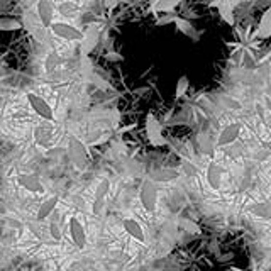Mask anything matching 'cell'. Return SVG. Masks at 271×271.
I'll use <instances>...</instances> for the list:
<instances>
[{
    "label": "cell",
    "mask_w": 271,
    "mask_h": 271,
    "mask_svg": "<svg viewBox=\"0 0 271 271\" xmlns=\"http://www.w3.org/2000/svg\"><path fill=\"white\" fill-rule=\"evenodd\" d=\"M158 197H159L158 185H156L152 180H150V178H146L139 188V202L148 213L156 212V207H158Z\"/></svg>",
    "instance_id": "6da1fadb"
},
{
    "label": "cell",
    "mask_w": 271,
    "mask_h": 271,
    "mask_svg": "<svg viewBox=\"0 0 271 271\" xmlns=\"http://www.w3.org/2000/svg\"><path fill=\"white\" fill-rule=\"evenodd\" d=\"M242 131H244L242 122H229V124H226L220 129L219 134H217L215 148H227L236 144L239 137L242 136Z\"/></svg>",
    "instance_id": "7a4b0ae2"
},
{
    "label": "cell",
    "mask_w": 271,
    "mask_h": 271,
    "mask_svg": "<svg viewBox=\"0 0 271 271\" xmlns=\"http://www.w3.org/2000/svg\"><path fill=\"white\" fill-rule=\"evenodd\" d=\"M68 158H70L71 165H73L76 170H83L87 166V161H89V151L83 146V143L76 137H70L68 141Z\"/></svg>",
    "instance_id": "3957f363"
},
{
    "label": "cell",
    "mask_w": 271,
    "mask_h": 271,
    "mask_svg": "<svg viewBox=\"0 0 271 271\" xmlns=\"http://www.w3.org/2000/svg\"><path fill=\"white\" fill-rule=\"evenodd\" d=\"M144 127H146V136L151 146L154 148L165 146L166 139L165 136H163V127H161V122L158 120V117L152 116V114H148L146 120H144Z\"/></svg>",
    "instance_id": "277c9868"
},
{
    "label": "cell",
    "mask_w": 271,
    "mask_h": 271,
    "mask_svg": "<svg viewBox=\"0 0 271 271\" xmlns=\"http://www.w3.org/2000/svg\"><path fill=\"white\" fill-rule=\"evenodd\" d=\"M222 181H224L222 163L217 161V159H212V161H209L207 168H205V183H207L211 192L217 193L222 188Z\"/></svg>",
    "instance_id": "5b68a950"
},
{
    "label": "cell",
    "mask_w": 271,
    "mask_h": 271,
    "mask_svg": "<svg viewBox=\"0 0 271 271\" xmlns=\"http://www.w3.org/2000/svg\"><path fill=\"white\" fill-rule=\"evenodd\" d=\"M51 32L55 34L56 37L64 41H82L83 37V30L78 29L76 26L70 24V22H64V21H53L51 24Z\"/></svg>",
    "instance_id": "8992f818"
},
{
    "label": "cell",
    "mask_w": 271,
    "mask_h": 271,
    "mask_svg": "<svg viewBox=\"0 0 271 271\" xmlns=\"http://www.w3.org/2000/svg\"><path fill=\"white\" fill-rule=\"evenodd\" d=\"M26 98H28L30 109L36 112V116H39L41 119H44L48 122L55 120V110H53V107L49 105L41 95H37L36 91H28V93H26Z\"/></svg>",
    "instance_id": "52a82bcc"
},
{
    "label": "cell",
    "mask_w": 271,
    "mask_h": 271,
    "mask_svg": "<svg viewBox=\"0 0 271 271\" xmlns=\"http://www.w3.org/2000/svg\"><path fill=\"white\" fill-rule=\"evenodd\" d=\"M98 41H100V28L97 24H91L85 29L83 37L80 41V55L82 58H89V55L97 48Z\"/></svg>",
    "instance_id": "ba28073f"
},
{
    "label": "cell",
    "mask_w": 271,
    "mask_h": 271,
    "mask_svg": "<svg viewBox=\"0 0 271 271\" xmlns=\"http://www.w3.org/2000/svg\"><path fill=\"white\" fill-rule=\"evenodd\" d=\"M244 212L261 222H271V200H256L246 205Z\"/></svg>",
    "instance_id": "9c48e42d"
},
{
    "label": "cell",
    "mask_w": 271,
    "mask_h": 271,
    "mask_svg": "<svg viewBox=\"0 0 271 271\" xmlns=\"http://www.w3.org/2000/svg\"><path fill=\"white\" fill-rule=\"evenodd\" d=\"M270 37H271V7H268V9L263 12L256 29L247 37V43L254 44V39H270Z\"/></svg>",
    "instance_id": "30bf717a"
},
{
    "label": "cell",
    "mask_w": 271,
    "mask_h": 271,
    "mask_svg": "<svg viewBox=\"0 0 271 271\" xmlns=\"http://www.w3.org/2000/svg\"><path fill=\"white\" fill-rule=\"evenodd\" d=\"M68 231H70V238H71V241H73L75 246L78 247V249H85L87 247L85 227H83V224L73 215L68 219Z\"/></svg>",
    "instance_id": "8fae6325"
},
{
    "label": "cell",
    "mask_w": 271,
    "mask_h": 271,
    "mask_svg": "<svg viewBox=\"0 0 271 271\" xmlns=\"http://www.w3.org/2000/svg\"><path fill=\"white\" fill-rule=\"evenodd\" d=\"M17 183L30 193H44L46 192L44 183L41 181V178L34 173H19Z\"/></svg>",
    "instance_id": "7c38bea8"
},
{
    "label": "cell",
    "mask_w": 271,
    "mask_h": 271,
    "mask_svg": "<svg viewBox=\"0 0 271 271\" xmlns=\"http://www.w3.org/2000/svg\"><path fill=\"white\" fill-rule=\"evenodd\" d=\"M110 190V181L109 180H100L95 188V195H93V202H91V213L93 215H98L105 207V198L107 193Z\"/></svg>",
    "instance_id": "4fadbf2b"
},
{
    "label": "cell",
    "mask_w": 271,
    "mask_h": 271,
    "mask_svg": "<svg viewBox=\"0 0 271 271\" xmlns=\"http://www.w3.org/2000/svg\"><path fill=\"white\" fill-rule=\"evenodd\" d=\"M36 12L37 19H39V24L44 29H49L53 24V17H55V5L48 0H41L36 3Z\"/></svg>",
    "instance_id": "5bb4252c"
},
{
    "label": "cell",
    "mask_w": 271,
    "mask_h": 271,
    "mask_svg": "<svg viewBox=\"0 0 271 271\" xmlns=\"http://www.w3.org/2000/svg\"><path fill=\"white\" fill-rule=\"evenodd\" d=\"M122 227H124L125 234H127L131 239H134V241H137V242H146V234H144V229L136 219H131V217L124 219V222H122Z\"/></svg>",
    "instance_id": "9a60e30c"
},
{
    "label": "cell",
    "mask_w": 271,
    "mask_h": 271,
    "mask_svg": "<svg viewBox=\"0 0 271 271\" xmlns=\"http://www.w3.org/2000/svg\"><path fill=\"white\" fill-rule=\"evenodd\" d=\"M241 5V2H219L217 5V10H219V15L226 24L229 26H234L236 24V19H234V9L236 7Z\"/></svg>",
    "instance_id": "2e32d148"
},
{
    "label": "cell",
    "mask_w": 271,
    "mask_h": 271,
    "mask_svg": "<svg viewBox=\"0 0 271 271\" xmlns=\"http://www.w3.org/2000/svg\"><path fill=\"white\" fill-rule=\"evenodd\" d=\"M180 177V170H173V168H159V170L152 171L150 180L154 183H168L173 181Z\"/></svg>",
    "instance_id": "e0dca14e"
},
{
    "label": "cell",
    "mask_w": 271,
    "mask_h": 271,
    "mask_svg": "<svg viewBox=\"0 0 271 271\" xmlns=\"http://www.w3.org/2000/svg\"><path fill=\"white\" fill-rule=\"evenodd\" d=\"M53 139V127L48 124H43V125H37L34 127V141H36L37 146L41 148H46Z\"/></svg>",
    "instance_id": "ac0fdd59"
},
{
    "label": "cell",
    "mask_w": 271,
    "mask_h": 271,
    "mask_svg": "<svg viewBox=\"0 0 271 271\" xmlns=\"http://www.w3.org/2000/svg\"><path fill=\"white\" fill-rule=\"evenodd\" d=\"M58 202H60V197L58 195H53V197H49L48 200H44L43 204L39 205V209H37V212H36V220H44V219H48L49 215H51L53 212H55V209H56V205H58Z\"/></svg>",
    "instance_id": "d6986e66"
},
{
    "label": "cell",
    "mask_w": 271,
    "mask_h": 271,
    "mask_svg": "<svg viewBox=\"0 0 271 271\" xmlns=\"http://www.w3.org/2000/svg\"><path fill=\"white\" fill-rule=\"evenodd\" d=\"M178 5H180V0H163V2H152L150 9L158 17L159 14H173Z\"/></svg>",
    "instance_id": "ffe728a7"
},
{
    "label": "cell",
    "mask_w": 271,
    "mask_h": 271,
    "mask_svg": "<svg viewBox=\"0 0 271 271\" xmlns=\"http://www.w3.org/2000/svg\"><path fill=\"white\" fill-rule=\"evenodd\" d=\"M175 26H177V29L180 30L181 34H185V36H190V37H193V39H198V36H197V32H195V28H193V24L188 21V19H185V17H180L178 15L177 19H175V22H173Z\"/></svg>",
    "instance_id": "44dd1931"
},
{
    "label": "cell",
    "mask_w": 271,
    "mask_h": 271,
    "mask_svg": "<svg viewBox=\"0 0 271 271\" xmlns=\"http://www.w3.org/2000/svg\"><path fill=\"white\" fill-rule=\"evenodd\" d=\"M22 26H24V28H28L29 32L32 34V36L36 37L37 41H41V43H43V41H44V28L39 24V22H36V24H34L32 19L26 17L24 22H22Z\"/></svg>",
    "instance_id": "7402d4cb"
},
{
    "label": "cell",
    "mask_w": 271,
    "mask_h": 271,
    "mask_svg": "<svg viewBox=\"0 0 271 271\" xmlns=\"http://www.w3.org/2000/svg\"><path fill=\"white\" fill-rule=\"evenodd\" d=\"M22 28H24V26H22V22L17 21V19L0 17V30H3V32H12V30H19Z\"/></svg>",
    "instance_id": "603a6c76"
},
{
    "label": "cell",
    "mask_w": 271,
    "mask_h": 271,
    "mask_svg": "<svg viewBox=\"0 0 271 271\" xmlns=\"http://www.w3.org/2000/svg\"><path fill=\"white\" fill-rule=\"evenodd\" d=\"M60 64V56L56 51H49L48 56H46V61H44V70L46 73H53V71L58 68Z\"/></svg>",
    "instance_id": "cb8c5ba5"
},
{
    "label": "cell",
    "mask_w": 271,
    "mask_h": 271,
    "mask_svg": "<svg viewBox=\"0 0 271 271\" xmlns=\"http://www.w3.org/2000/svg\"><path fill=\"white\" fill-rule=\"evenodd\" d=\"M188 89H190V80H188V76H180L178 78V82H177V89H175V97L177 98H181L183 95L188 91Z\"/></svg>",
    "instance_id": "d4e9b609"
},
{
    "label": "cell",
    "mask_w": 271,
    "mask_h": 271,
    "mask_svg": "<svg viewBox=\"0 0 271 271\" xmlns=\"http://www.w3.org/2000/svg\"><path fill=\"white\" fill-rule=\"evenodd\" d=\"M58 10L61 12V15H64V17H75V15H78V7L75 5V3H70V2H63V3H58Z\"/></svg>",
    "instance_id": "484cf974"
},
{
    "label": "cell",
    "mask_w": 271,
    "mask_h": 271,
    "mask_svg": "<svg viewBox=\"0 0 271 271\" xmlns=\"http://www.w3.org/2000/svg\"><path fill=\"white\" fill-rule=\"evenodd\" d=\"M48 234H49V238H51L55 242H60L61 239H63V232H61L60 226L55 222V220H53V222H49V226H48Z\"/></svg>",
    "instance_id": "4316f807"
},
{
    "label": "cell",
    "mask_w": 271,
    "mask_h": 271,
    "mask_svg": "<svg viewBox=\"0 0 271 271\" xmlns=\"http://www.w3.org/2000/svg\"><path fill=\"white\" fill-rule=\"evenodd\" d=\"M178 15L177 14H163V15H158L156 17V26L158 28H161V26H168V24H173L175 22V19H177Z\"/></svg>",
    "instance_id": "83f0119b"
},
{
    "label": "cell",
    "mask_w": 271,
    "mask_h": 271,
    "mask_svg": "<svg viewBox=\"0 0 271 271\" xmlns=\"http://www.w3.org/2000/svg\"><path fill=\"white\" fill-rule=\"evenodd\" d=\"M180 226L185 229V231L192 232V234H200V227H198V224H195L193 220H190V219H181Z\"/></svg>",
    "instance_id": "f1b7e54d"
},
{
    "label": "cell",
    "mask_w": 271,
    "mask_h": 271,
    "mask_svg": "<svg viewBox=\"0 0 271 271\" xmlns=\"http://www.w3.org/2000/svg\"><path fill=\"white\" fill-rule=\"evenodd\" d=\"M80 68H82V75L83 78H90L91 76V61L90 58H82L80 60Z\"/></svg>",
    "instance_id": "f546056e"
},
{
    "label": "cell",
    "mask_w": 271,
    "mask_h": 271,
    "mask_svg": "<svg viewBox=\"0 0 271 271\" xmlns=\"http://www.w3.org/2000/svg\"><path fill=\"white\" fill-rule=\"evenodd\" d=\"M105 60L107 61H112V63H117V61H124V56L119 55V53H116V51H110V53H107L105 55Z\"/></svg>",
    "instance_id": "4dcf8cb0"
},
{
    "label": "cell",
    "mask_w": 271,
    "mask_h": 271,
    "mask_svg": "<svg viewBox=\"0 0 271 271\" xmlns=\"http://www.w3.org/2000/svg\"><path fill=\"white\" fill-rule=\"evenodd\" d=\"M112 137V134L110 132H107V134H104L102 137H98V139H95V141H91L90 143V146H98V144H102V143H107V141Z\"/></svg>",
    "instance_id": "1f68e13d"
},
{
    "label": "cell",
    "mask_w": 271,
    "mask_h": 271,
    "mask_svg": "<svg viewBox=\"0 0 271 271\" xmlns=\"http://www.w3.org/2000/svg\"><path fill=\"white\" fill-rule=\"evenodd\" d=\"M183 171H185V173H188L190 177H195V175H197V170L193 168L192 163H185V165H183Z\"/></svg>",
    "instance_id": "d6a6232c"
},
{
    "label": "cell",
    "mask_w": 271,
    "mask_h": 271,
    "mask_svg": "<svg viewBox=\"0 0 271 271\" xmlns=\"http://www.w3.org/2000/svg\"><path fill=\"white\" fill-rule=\"evenodd\" d=\"M104 5H105L109 10H112V9H116V7L120 5V0H105Z\"/></svg>",
    "instance_id": "836d02e7"
},
{
    "label": "cell",
    "mask_w": 271,
    "mask_h": 271,
    "mask_svg": "<svg viewBox=\"0 0 271 271\" xmlns=\"http://www.w3.org/2000/svg\"><path fill=\"white\" fill-rule=\"evenodd\" d=\"M137 127V122H132V124H129V125H125V127H122L117 131V134H124V132H129V131H132V129H136Z\"/></svg>",
    "instance_id": "e575fe53"
},
{
    "label": "cell",
    "mask_w": 271,
    "mask_h": 271,
    "mask_svg": "<svg viewBox=\"0 0 271 271\" xmlns=\"http://www.w3.org/2000/svg\"><path fill=\"white\" fill-rule=\"evenodd\" d=\"M75 202H76V205H78V209H82V211H87L85 202H83L82 198H80V197H75Z\"/></svg>",
    "instance_id": "d590c367"
},
{
    "label": "cell",
    "mask_w": 271,
    "mask_h": 271,
    "mask_svg": "<svg viewBox=\"0 0 271 271\" xmlns=\"http://www.w3.org/2000/svg\"><path fill=\"white\" fill-rule=\"evenodd\" d=\"M265 151L271 152V137H270V139H266V141H265Z\"/></svg>",
    "instance_id": "8d00e7d4"
},
{
    "label": "cell",
    "mask_w": 271,
    "mask_h": 271,
    "mask_svg": "<svg viewBox=\"0 0 271 271\" xmlns=\"http://www.w3.org/2000/svg\"><path fill=\"white\" fill-rule=\"evenodd\" d=\"M222 271H246V270H242V268H236V266H231V268H226V270H222Z\"/></svg>",
    "instance_id": "74e56055"
},
{
    "label": "cell",
    "mask_w": 271,
    "mask_h": 271,
    "mask_svg": "<svg viewBox=\"0 0 271 271\" xmlns=\"http://www.w3.org/2000/svg\"><path fill=\"white\" fill-rule=\"evenodd\" d=\"M0 139H7L5 132H3V131H2V129H0Z\"/></svg>",
    "instance_id": "f35d334b"
},
{
    "label": "cell",
    "mask_w": 271,
    "mask_h": 271,
    "mask_svg": "<svg viewBox=\"0 0 271 271\" xmlns=\"http://www.w3.org/2000/svg\"><path fill=\"white\" fill-rule=\"evenodd\" d=\"M266 68H268V78H271V63L268 64V66H266Z\"/></svg>",
    "instance_id": "ab89813d"
},
{
    "label": "cell",
    "mask_w": 271,
    "mask_h": 271,
    "mask_svg": "<svg viewBox=\"0 0 271 271\" xmlns=\"http://www.w3.org/2000/svg\"><path fill=\"white\" fill-rule=\"evenodd\" d=\"M2 226H3V222H2V219H0V229H2Z\"/></svg>",
    "instance_id": "60d3db41"
},
{
    "label": "cell",
    "mask_w": 271,
    "mask_h": 271,
    "mask_svg": "<svg viewBox=\"0 0 271 271\" xmlns=\"http://www.w3.org/2000/svg\"><path fill=\"white\" fill-rule=\"evenodd\" d=\"M0 159H2V156H0Z\"/></svg>",
    "instance_id": "b9f144b4"
}]
</instances>
